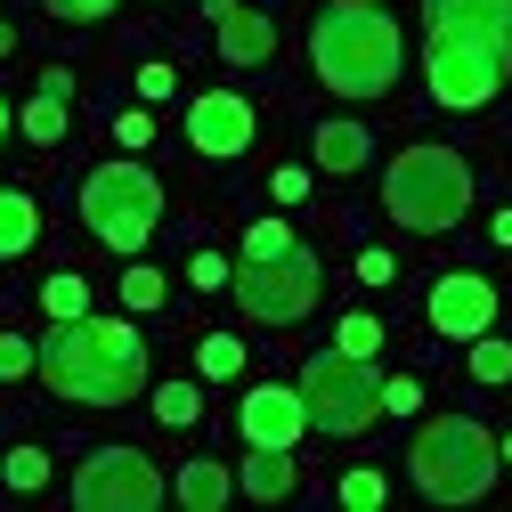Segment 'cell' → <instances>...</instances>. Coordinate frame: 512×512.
<instances>
[{
  "instance_id": "6da1fadb",
  "label": "cell",
  "mask_w": 512,
  "mask_h": 512,
  "mask_svg": "<svg viewBox=\"0 0 512 512\" xmlns=\"http://www.w3.org/2000/svg\"><path fill=\"white\" fill-rule=\"evenodd\" d=\"M33 374L74 407H122L147 391V342L131 317H49Z\"/></svg>"
},
{
  "instance_id": "7a4b0ae2",
  "label": "cell",
  "mask_w": 512,
  "mask_h": 512,
  "mask_svg": "<svg viewBox=\"0 0 512 512\" xmlns=\"http://www.w3.org/2000/svg\"><path fill=\"white\" fill-rule=\"evenodd\" d=\"M309 66H317V82L342 90V98H382V90L407 74L399 17L382 9V0H334V9H317Z\"/></svg>"
},
{
  "instance_id": "3957f363",
  "label": "cell",
  "mask_w": 512,
  "mask_h": 512,
  "mask_svg": "<svg viewBox=\"0 0 512 512\" xmlns=\"http://www.w3.org/2000/svg\"><path fill=\"white\" fill-rule=\"evenodd\" d=\"M496 439L472 423V415H439V423H423L415 431V447H407V472H415V488L431 496V504H472V496H488L496 488Z\"/></svg>"
},
{
  "instance_id": "277c9868",
  "label": "cell",
  "mask_w": 512,
  "mask_h": 512,
  "mask_svg": "<svg viewBox=\"0 0 512 512\" xmlns=\"http://www.w3.org/2000/svg\"><path fill=\"white\" fill-rule=\"evenodd\" d=\"M382 204H391L399 228L439 236V228H456L472 212V163L456 147H407L391 163V179H382Z\"/></svg>"
},
{
  "instance_id": "5b68a950",
  "label": "cell",
  "mask_w": 512,
  "mask_h": 512,
  "mask_svg": "<svg viewBox=\"0 0 512 512\" xmlns=\"http://www.w3.org/2000/svg\"><path fill=\"white\" fill-rule=\"evenodd\" d=\"M155 220H163V179L147 163H98L82 179V228L106 252H147Z\"/></svg>"
},
{
  "instance_id": "8992f818",
  "label": "cell",
  "mask_w": 512,
  "mask_h": 512,
  "mask_svg": "<svg viewBox=\"0 0 512 512\" xmlns=\"http://www.w3.org/2000/svg\"><path fill=\"white\" fill-rule=\"evenodd\" d=\"M301 399H309V423H317V431L358 439V431L382 415V374H374V358L317 350V358L301 366Z\"/></svg>"
},
{
  "instance_id": "52a82bcc",
  "label": "cell",
  "mask_w": 512,
  "mask_h": 512,
  "mask_svg": "<svg viewBox=\"0 0 512 512\" xmlns=\"http://www.w3.org/2000/svg\"><path fill=\"white\" fill-rule=\"evenodd\" d=\"M228 285H236L244 317H261V326H301V317L317 309V285H326V269H317L309 244H285V252H269V261H244Z\"/></svg>"
},
{
  "instance_id": "ba28073f",
  "label": "cell",
  "mask_w": 512,
  "mask_h": 512,
  "mask_svg": "<svg viewBox=\"0 0 512 512\" xmlns=\"http://www.w3.org/2000/svg\"><path fill=\"white\" fill-rule=\"evenodd\" d=\"M423 82H431L439 106L472 114V106H488V98L504 90V49H496V41H472V33H431V49H423Z\"/></svg>"
},
{
  "instance_id": "9c48e42d",
  "label": "cell",
  "mask_w": 512,
  "mask_h": 512,
  "mask_svg": "<svg viewBox=\"0 0 512 512\" xmlns=\"http://www.w3.org/2000/svg\"><path fill=\"white\" fill-rule=\"evenodd\" d=\"M163 472L139 456V447H90L74 472V504L82 512H155L163 504Z\"/></svg>"
},
{
  "instance_id": "30bf717a",
  "label": "cell",
  "mask_w": 512,
  "mask_h": 512,
  "mask_svg": "<svg viewBox=\"0 0 512 512\" xmlns=\"http://www.w3.org/2000/svg\"><path fill=\"white\" fill-rule=\"evenodd\" d=\"M252 98H236V90H204V98H187V147L196 155H212V163H228V155H244L252 147Z\"/></svg>"
},
{
  "instance_id": "8fae6325",
  "label": "cell",
  "mask_w": 512,
  "mask_h": 512,
  "mask_svg": "<svg viewBox=\"0 0 512 512\" xmlns=\"http://www.w3.org/2000/svg\"><path fill=\"white\" fill-rule=\"evenodd\" d=\"M236 423H244L252 447H301V431H309V399H301V382H252L244 407H236Z\"/></svg>"
},
{
  "instance_id": "7c38bea8",
  "label": "cell",
  "mask_w": 512,
  "mask_h": 512,
  "mask_svg": "<svg viewBox=\"0 0 512 512\" xmlns=\"http://www.w3.org/2000/svg\"><path fill=\"white\" fill-rule=\"evenodd\" d=\"M488 317H496V285L488 277H439L431 285V334H447V342H480L488 334Z\"/></svg>"
},
{
  "instance_id": "4fadbf2b",
  "label": "cell",
  "mask_w": 512,
  "mask_h": 512,
  "mask_svg": "<svg viewBox=\"0 0 512 512\" xmlns=\"http://www.w3.org/2000/svg\"><path fill=\"white\" fill-rule=\"evenodd\" d=\"M423 25H431V33L496 41V49L512 57V0H423Z\"/></svg>"
},
{
  "instance_id": "5bb4252c",
  "label": "cell",
  "mask_w": 512,
  "mask_h": 512,
  "mask_svg": "<svg viewBox=\"0 0 512 512\" xmlns=\"http://www.w3.org/2000/svg\"><path fill=\"white\" fill-rule=\"evenodd\" d=\"M269 49H277V25L261 9H228L220 17V57L228 66H269Z\"/></svg>"
},
{
  "instance_id": "9a60e30c",
  "label": "cell",
  "mask_w": 512,
  "mask_h": 512,
  "mask_svg": "<svg viewBox=\"0 0 512 512\" xmlns=\"http://www.w3.org/2000/svg\"><path fill=\"white\" fill-rule=\"evenodd\" d=\"M293 447H252L244 456V472H236V488L244 496H261V504H277V496H293Z\"/></svg>"
},
{
  "instance_id": "2e32d148",
  "label": "cell",
  "mask_w": 512,
  "mask_h": 512,
  "mask_svg": "<svg viewBox=\"0 0 512 512\" xmlns=\"http://www.w3.org/2000/svg\"><path fill=\"white\" fill-rule=\"evenodd\" d=\"M33 236H41V204L25 196V187H0V261L33 252Z\"/></svg>"
},
{
  "instance_id": "e0dca14e",
  "label": "cell",
  "mask_w": 512,
  "mask_h": 512,
  "mask_svg": "<svg viewBox=\"0 0 512 512\" xmlns=\"http://www.w3.org/2000/svg\"><path fill=\"white\" fill-rule=\"evenodd\" d=\"M228 488H236V480H228L220 464H179V480H171V496H179L187 512H220Z\"/></svg>"
},
{
  "instance_id": "ac0fdd59",
  "label": "cell",
  "mask_w": 512,
  "mask_h": 512,
  "mask_svg": "<svg viewBox=\"0 0 512 512\" xmlns=\"http://www.w3.org/2000/svg\"><path fill=\"white\" fill-rule=\"evenodd\" d=\"M374 155V139L358 131V122H317V163H326V171H358Z\"/></svg>"
},
{
  "instance_id": "d6986e66",
  "label": "cell",
  "mask_w": 512,
  "mask_h": 512,
  "mask_svg": "<svg viewBox=\"0 0 512 512\" xmlns=\"http://www.w3.org/2000/svg\"><path fill=\"white\" fill-rule=\"evenodd\" d=\"M17 122H25V139H33V147H57V139H66V90H41Z\"/></svg>"
},
{
  "instance_id": "ffe728a7",
  "label": "cell",
  "mask_w": 512,
  "mask_h": 512,
  "mask_svg": "<svg viewBox=\"0 0 512 512\" xmlns=\"http://www.w3.org/2000/svg\"><path fill=\"white\" fill-rule=\"evenodd\" d=\"M204 415V391H196V382H163V391H155V423H171V431H187V423H196Z\"/></svg>"
},
{
  "instance_id": "44dd1931",
  "label": "cell",
  "mask_w": 512,
  "mask_h": 512,
  "mask_svg": "<svg viewBox=\"0 0 512 512\" xmlns=\"http://www.w3.org/2000/svg\"><path fill=\"white\" fill-rule=\"evenodd\" d=\"M196 374H204V382H228V374H244V342H236V334H204V350H196Z\"/></svg>"
},
{
  "instance_id": "7402d4cb",
  "label": "cell",
  "mask_w": 512,
  "mask_h": 512,
  "mask_svg": "<svg viewBox=\"0 0 512 512\" xmlns=\"http://www.w3.org/2000/svg\"><path fill=\"white\" fill-rule=\"evenodd\" d=\"M41 309H49V317H90V285H82L74 269H57V277L41 285Z\"/></svg>"
},
{
  "instance_id": "603a6c76",
  "label": "cell",
  "mask_w": 512,
  "mask_h": 512,
  "mask_svg": "<svg viewBox=\"0 0 512 512\" xmlns=\"http://www.w3.org/2000/svg\"><path fill=\"white\" fill-rule=\"evenodd\" d=\"M472 382H512V342L480 334V342H472Z\"/></svg>"
},
{
  "instance_id": "cb8c5ba5",
  "label": "cell",
  "mask_w": 512,
  "mask_h": 512,
  "mask_svg": "<svg viewBox=\"0 0 512 512\" xmlns=\"http://www.w3.org/2000/svg\"><path fill=\"white\" fill-rule=\"evenodd\" d=\"M334 350H350V358H374V350H382V317H366V309H358V317H342Z\"/></svg>"
},
{
  "instance_id": "d4e9b609",
  "label": "cell",
  "mask_w": 512,
  "mask_h": 512,
  "mask_svg": "<svg viewBox=\"0 0 512 512\" xmlns=\"http://www.w3.org/2000/svg\"><path fill=\"white\" fill-rule=\"evenodd\" d=\"M41 366V342H25V334H0V382H25Z\"/></svg>"
},
{
  "instance_id": "484cf974",
  "label": "cell",
  "mask_w": 512,
  "mask_h": 512,
  "mask_svg": "<svg viewBox=\"0 0 512 512\" xmlns=\"http://www.w3.org/2000/svg\"><path fill=\"white\" fill-rule=\"evenodd\" d=\"M285 244H293L285 220H252V228H244V261H269V252H285Z\"/></svg>"
},
{
  "instance_id": "4316f807",
  "label": "cell",
  "mask_w": 512,
  "mask_h": 512,
  "mask_svg": "<svg viewBox=\"0 0 512 512\" xmlns=\"http://www.w3.org/2000/svg\"><path fill=\"white\" fill-rule=\"evenodd\" d=\"M0 480H9V488H41L49 480V456H41V447H17V456L0 464Z\"/></svg>"
},
{
  "instance_id": "83f0119b",
  "label": "cell",
  "mask_w": 512,
  "mask_h": 512,
  "mask_svg": "<svg viewBox=\"0 0 512 512\" xmlns=\"http://www.w3.org/2000/svg\"><path fill=\"white\" fill-rule=\"evenodd\" d=\"M163 269H131V277H122V301H131V309H163Z\"/></svg>"
},
{
  "instance_id": "f1b7e54d",
  "label": "cell",
  "mask_w": 512,
  "mask_h": 512,
  "mask_svg": "<svg viewBox=\"0 0 512 512\" xmlns=\"http://www.w3.org/2000/svg\"><path fill=\"white\" fill-rule=\"evenodd\" d=\"M49 17H66V25H98V17H114V0H41Z\"/></svg>"
},
{
  "instance_id": "f546056e",
  "label": "cell",
  "mask_w": 512,
  "mask_h": 512,
  "mask_svg": "<svg viewBox=\"0 0 512 512\" xmlns=\"http://www.w3.org/2000/svg\"><path fill=\"white\" fill-rule=\"evenodd\" d=\"M342 504L374 512V504H382V472H342Z\"/></svg>"
},
{
  "instance_id": "4dcf8cb0",
  "label": "cell",
  "mask_w": 512,
  "mask_h": 512,
  "mask_svg": "<svg viewBox=\"0 0 512 512\" xmlns=\"http://www.w3.org/2000/svg\"><path fill=\"white\" fill-rule=\"evenodd\" d=\"M382 407H391V415H415V407H423V382H407V374L382 382Z\"/></svg>"
},
{
  "instance_id": "1f68e13d",
  "label": "cell",
  "mask_w": 512,
  "mask_h": 512,
  "mask_svg": "<svg viewBox=\"0 0 512 512\" xmlns=\"http://www.w3.org/2000/svg\"><path fill=\"white\" fill-rule=\"evenodd\" d=\"M269 196H277V204H301V196H309V171H301V163H285V171L269 179Z\"/></svg>"
},
{
  "instance_id": "d6a6232c",
  "label": "cell",
  "mask_w": 512,
  "mask_h": 512,
  "mask_svg": "<svg viewBox=\"0 0 512 512\" xmlns=\"http://www.w3.org/2000/svg\"><path fill=\"white\" fill-rule=\"evenodd\" d=\"M358 277H366V285H391L399 261H391V252H358Z\"/></svg>"
},
{
  "instance_id": "836d02e7",
  "label": "cell",
  "mask_w": 512,
  "mask_h": 512,
  "mask_svg": "<svg viewBox=\"0 0 512 512\" xmlns=\"http://www.w3.org/2000/svg\"><path fill=\"white\" fill-rule=\"evenodd\" d=\"M171 90H179L171 66H139V98H171Z\"/></svg>"
},
{
  "instance_id": "e575fe53",
  "label": "cell",
  "mask_w": 512,
  "mask_h": 512,
  "mask_svg": "<svg viewBox=\"0 0 512 512\" xmlns=\"http://www.w3.org/2000/svg\"><path fill=\"white\" fill-rule=\"evenodd\" d=\"M187 277H196V285H228V261H220V252H196V261H187Z\"/></svg>"
},
{
  "instance_id": "d590c367",
  "label": "cell",
  "mask_w": 512,
  "mask_h": 512,
  "mask_svg": "<svg viewBox=\"0 0 512 512\" xmlns=\"http://www.w3.org/2000/svg\"><path fill=\"white\" fill-rule=\"evenodd\" d=\"M114 139H122V147H147V139H155V122H147V114H122V122H114Z\"/></svg>"
},
{
  "instance_id": "8d00e7d4",
  "label": "cell",
  "mask_w": 512,
  "mask_h": 512,
  "mask_svg": "<svg viewBox=\"0 0 512 512\" xmlns=\"http://www.w3.org/2000/svg\"><path fill=\"white\" fill-rule=\"evenodd\" d=\"M488 236H496V244H504V252H512V204H504V212H496V228H488Z\"/></svg>"
},
{
  "instance_id": "74e56055",
  "label": "cell",
  "mask_w": 512,
  "mask_h": 512,
  "mask_svg": "<svg viewBox=\"0 0 512 512\" xmlns=\"http://www.w3.org/2000/svg\"><path fill=\"white\" fill-rule=\"evenodd\" d=\"M9 49H17V25H9V17H0V57H9Z\"/></svg>"
},
{
  "instance_id": "f35d334b",
  "label": "cell",
  "mask_w": 512,
  "mask_h": 512,
  "mask_svg": "<svg viewBox=\"0 0 512 512\" xmlns=\"http://www.w3.org/2000/svg\"><path fill=\"white\" fill-rule=\"evenodd\" d=\"M9 122H17V114H9V98H0V147H9Z\"/></svg>"
},
{
  "instance_id": "ab89813d",
  "label": "cell",
  "mask_w": 512,
  "mask_h": 512,
  "mask_svg": "<svg viewBox=\"0 0 512 512\" xmlns=\"http://www.w3.org/2000/svg\"><path fill=\"white\" fill-rule=\"evenodd\" d=\"M496 456H504V464H512V431H504V447H496Z\"/></svg>"
}]
</instances>
